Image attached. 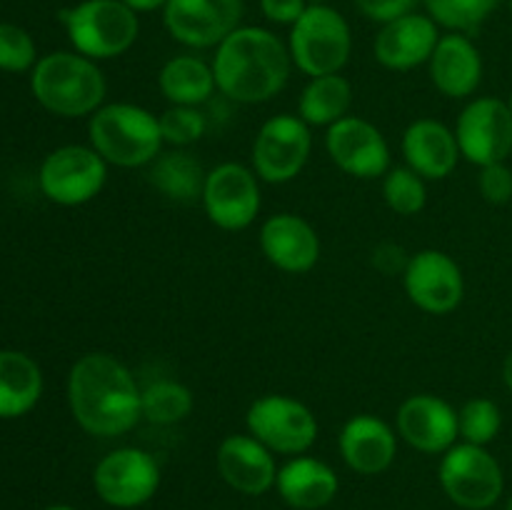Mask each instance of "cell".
<instances>
[{
    "instance_id": "29",
    "label": "cell",
    "mask_w": 512,
    "mask_h": 510,
    "mask_svg": "<svg viewBox=\"0 0 512 510\" xmlns=\"http://www.w3.org/2000/svg\"><path fill=\"white\" fill-rule=\"evenodd\" d=\"M140 405H143V418L150 423L175 425L193 413L195 400L188 385L163 378L143 388Z\"/></svg>"
},
{
    "instance_id": "21",
    "label": "cell",
    "mask_w": 512,
    "mask_h": 510,
    "mask_svg": "<svg viewBox=\"0 0 512 510\" xmlns=\"http://www.w3.org/2000/svg\"><path fill=\"white\" fill-rule=\"evenodd\" d=\"M218 473L243 495H263L275 488L278 465L273 450L253 435H228L218 448Z\"/></svg>"
},
{
    "instance_id": "45",
    "label": "cell",
    "mask_w": 512,
    "mask_h": 510,
    "mask_svg": "<svg viewBox=\"0 0 512 510\" xmlns=\"http://www.w3.org/2000/svg\"><path fill=\"white\" fill-rule=\"evenodd\" d=\"M508 3H510V13H512V0H508Z\"/></svg>"
},
{
    "instance_id": "18",
    "label": "cell",
    "mask_w": 512,
    "mask_h": 510,
    "mask_svg": "<svg viewBox=\"0 0 512 510\" xmlns=\"http://www.w3.org/2000/svg\"><path fill=\"white\" fill-rule=\"evenodd\" d=\"M260 250L283 273H308L320 260V238L313 225L295 213L270 215L260 228Z\"/></svg>"
},
{
    "instance_id": "37",
    "label": "cell",
    "mask_w": 512,
    "mask_h": 510,
    "mask_svg": "<svg viewBox=\"0 0 512 510\" xmlns=\"http://www.w3.org/2000/svg\"><path fill=\"white\" fill-rule=\"evenodd\" d=\"M308 5V0H260V10L275 25H293Z\"/></svg>"
},
{
    "instance_id": "36",
    "label": "cell",
    "mask_w": 512,
    "mask_h": 510,
    "mask_svg": "<svg viewBox=\"0 0 512 510\" xmlns=\"http://www.w3.org/2000/svg\"><path fill=\"white\" fill-rule=\"evenodd\" d=\"M355 5L368 20L385 25L390 20L413 13L418 0H355Z\"/></svg>"
},
{
    "instance_id": "42",
    "label": "cell",
    "mask_w": 512,
    "mask_h": 510,
    "mask_svg": "<svg viewBox=\"0 0 512 510\" xmlns=\"http://www.w3.org/2000/svg\"><path fill=\"white\" fill-rule=\"evenodd\" d=\"M310 5H320V3H328V0H308Z\"/></svg>"
},
{
    "instance_id": "26",
    "label": "cell",
    "mask_w": 512,
    "mask_h": 510,
    "mask_svg": "<svg viewBox=\"0 0 512 510\" xmlns=\"http://www.w3.org/2000/svg\"><path fill=\"white\" fill-rule=\"evenodd\" d=\"M205 170L193 153L178 148L160 153L148 165V183L175 203H193L203 198Z\"/></svg>"
},
{
    "instance_id": "23",
    "label": "cell",
    "mask_w": 512,
    "mask_h": 510,
    "mask_svg": "<svg viewBox=\"0 0 512 510\" xmlns=\"http://www.w3.org/2000/svg\"><path fill=\"white\" fill-rule=\"evenodd\" d=\"M403 155L410 170L425 180H443L458 168L460 148L455 130L433 118L410 123L403 133Z\"/></svg>"
},
{
    "instance_id": "16",
    "label": "cell",
    "mask_w": 512,
    "mask_h": 510,
    "mask_svg": "<svg viewBox=\"0 0 512 510\" xmlns=\"http://www.w3.org/2000/svg\"><path fill=\"white\" fill-rule=\"evenodd\" d=\"M325 150L343 173L360 180L383 178L390 170V145L378 125L345 115L325 133Z\"/></svg>"
},
{
    "instance_id": "12",
    "label": "cell",
    "mask_w": 512,
    "mask_h": 510,
    "mask_svg": "<svg viewBox=\"0 0 512 510\" xmlns=\"http://www.w3.org/2000/svg\"><path fill=\"white\" fill-rule=\"evenodd\" d=\"M200 200L210 223L220 230H245L263 205L258 175L240 163H220L208 170Z\"/></svg>"
},
{
    "instance_id": "30",
    "label": "cell",
    "mask_w": 512,
    "mask_h": 510,
    "mask_svg": "<svg viewBox=\"0 0 512 510\" xmlns=\"http://www.w3.org/2000/svg\"><path fill=\"white\" fill-rule=\"evenodd\" d=\"M428 15L438 25L448 28L450 33H475L495 8L500 0H423Z\"/></svg>"
},
{
    "instance_id": "3",
    "label": "cell",
    "mask_w": 512,
    "mask_h": 510,
    "mask_svg": "<svg viewBox=\"0 0 512 510\" xmlns=\"http://www.w3.org/2000/svg\"><path fill=\"white\" fill-rule=\"evenodd\" d=\"M35 100L63 118L93 115L103 105L108 83L95 60L80 53H50L35 63L30 75Z\"/></svg>"
},
{
    "instance_id": "44",
    "label": "cell",
    "mask_w": 512,
    "mask_h": 510,
    "mask_svg": "<svg viewBox=\"0 0 512 510\" xmlns=\"http://www.w3.org/2000/svg\"><path fill=\"white\" fill-rule=\"evenodd\" d=\"M505 510H512V495H510V500H508V508H505Z\"/></svg>"
},
{
    "instance_id": "2",
    "label": "cell",
    "mask_w": 512,
    "mask_h": 510,
    "mask_svg": "<svg viewBox=\"0 0 512 510\" xmlns=\"http://www.w3.org/2000/svg\"><path fill=\"white\" fill-rule=\"evenodd\" d=\"M213 73L218 90L238 103H268L288 85L293 58L273 30L240 25L215 48Z\"/></svg>"
},
{
    "instance_id": "10",
    "label": "cell",
    "mask_w": 512,
    "mask_h": 510,
    "mask_svg": "<svg viewBox=\"0 0 512 510\" xmlns=\"http://www.w3.org/2000/svg\"><path fill=\"white\" fill-rule=\"evenodd\" d=\"M108 180V163L88 145H63L43 160L38 173L40 190L58 205H85L100 195Z\"/></svg>"
},
{
    "instance_id": "19",
    "label": "cell",
    "mask_w": 512,
    "mask_h": 510,
    "mask_svg": "<svg viewBox=\"0 0 512 510\" xmlns=\"http://www.w3.org/2000/svg\"><path fill=\"white\" fill-rule=\"evenodd\" d=\"M438 23L430 15L408 13L390 23L380 25L375 35L373 53L378 63L388 70H413L428 63L438 45Z\"/></svg>"
},
{
    "instance_id": "41",
    "label": "cell",
    "mask_w": 512,
    "mask_h": 510,
    "mask_svg": "<svg viewBox=\"0 0 512 510\" xmlns=\"http://www.w3.org/2000/svg\"><path fill=\"white\" fill-rule=\"evenodd\" d=\"M45 510H75V508H70V505H50V508Z\"/></svg>"
},
{
    "instance_id": "32",
    "label": "cell",
    "mask_w": 512,
    "mask_h": 510,
    "mask_svg": "<svg viewBox=\"0 0 512 510\" xmlns=\"http://www.w3.org/2000/svg\"><path fill=\"white\" fill-rule=\"evenodd\" d=\"M503 428V413L490 398H473L458 410V430L465 443L488 445Z\"/></svg>"
},
{
    "instance_id": "33",
    "label": "cell",
    "mask_w": 512,
    "mask_h": 510,
    "mask_svg": "<svg viewBox=\"0 0 512 510\" xmlns=\"http://www.w3.org/2000/svg\"><path fill=\"white\" fill-rule=\"evenodd\" d=\"M160 118V130H163V140L175 148H188V145L198 143L208 130V120L193 105H170Z\"/></svg>"
},
{
    "instance_id": "9",
    "label": "cell",
    "mask_w": 512,
    "mask_h": 510,
    "mask_svg": "<svg viewBox=\"0 0 512 510\" xmlns=\"http://www.w3.org/2000/svg\"><path fill=\"white\" fill-rule=\"evenodd\" d=\"M313 150L310 125L300 115L280 113L260 125L253 143V170L270 185H283L303 173Z\"/></svg>"
},
{
    "instance_id": "6",
    "label": "cell",
    "mask_w": 512,
    "mask_h": 510,
    "mask_svg": "<svg viewBox=\"0 0 512 510\" xmlns=\"http://www.w3.org/2000/svg\"><path fill=\"white\" fill-rule=\"evenodd\" d=\"M288 50L293 65L308 78L340 73L353 50L348 20L328 3L308 5L303 15L290 25Z\"/></svg>"
},
{
    "instance_id": "11",
    "label": "cell",
    "mask_w": 512,
    "mask_h": 510,
    "mask_svg": "<svg viewBox=\"0 0 512 510\" xmlns=\"http://www.w3.org/2000/svg\"><path fill=\"white\" fill-rule=\"evenodd\" d=\"M93 488L110 508H140L158 493L160 465L140 448L110 450L95 465Z\"/></svg>"
},
{
    "instance_id": "14",
    "label": "cell",
    "mask_w": 512,
    "mask_h": 510,
    "mask_svg": "<svg viewBox=\"0 0 512 510\" xmlns=\"http://www.w3.org/2000/svg\"><path fill=\"white\" fill-rule=\"evenodd\" d=\"M240 20L243 0H168L163 8L165 30L185 48H218Z\"/></svg>"
},
{
    "instance_id": "25",
    "label": "cell",
    "mask_w": 512,
    "mask_h": 510,
    "mask_svg": "<svg viewBox=\"0 0 512 510\" xmlns=\"http://www.w3.org/2000/svg\"><path fill=\"white\" fill-rule=\"evenodd\" d=\"M43 373L30 355L0 350V418H20L38 405Z\"/></svg>"
},
{
    "instance_id": "17",
    "label": "cell",
    "mask_w": 512,
    "mask_h": 510,
    "mask_svg": "<svg viewBox=\"0 0 512 510\" xmlns=\"http://www.w3.org/2000/svg\"><path fill=\"white\" fill-rule=\"evenodd\" d=\"M398 433L420 453H445L460 438L458 410L433 393L410 395L398 408Z\"/></svg>"
},
{
    "instance_id": "24",
    "label": "cell",
    "mask_w": 512,
    "mask_h": 510,
    "mask_svg": "<svg viewBox=\"0 0 512 510\" xmlns=\"http://www.w3.org/2000/svg\"><path fill=\"white\" fill-rule=\"evenodd\" d=\"M278 495L295 510H320L338 495V473L325 460L310 455H293L278 468L275 478Z\"/></svg>"
},
{
    "instance_id": "7",
    "label": "cell",
    "mask_w": 512,
    "mask_h": 510,
    "mask_svg": "<svg viewBox=\"0 0 512 510\" xmlns=\"http://www.w3.org/2000/svg\"><path fill=\"white\" fill-rule=\"evenodd\" d=\"M438 478L445 495L465 510L493 508L505 490V475L498 458L485 445L465 440L445 450Z\"/></svg>"
},
{
    "instance_id": "8",
    "label": "cell",
    "mask_w": 512,
    "mask_h": 510,
    "mask_svg": "<svg viewBox=\"0 0 512 510\" xmlns=\"http://www.w3.org/2000/svg\"><path fill=\"white\" fill-rule=\"evenodd\" d=\"M245 425L253 438L280 455H303L318 440V418L290 395L270 393L253 400Z\"/></svg>"
},
{
    "instance_id": "15",
    "label": "cell",
    "mask_w": 512,
    "mask_h": 510,
    "mask_svg": "<svg viewBox=\"0 0 512 510\" xmlns=\"http://www.w3.org/2000/svg\"><path fill=\"white\" fill-rule=\"evenodd\" d=\"M403 285L410 303L430 315L453 313L463 303L465 295V278L460 265L448 253L435 248L410 255Z\"/></svg>"
},
{
    "instance_id": "5",
    "label": "cell",
    "mask_w": 512,
    "mask_h": 510,
    "mask_svg": "<svg viewBox=\"0 0 512 510\" xmlns=\"http://www.w3.org/2000/svg\"><path fill=\"white\" fill-rule=\"evenodd\" d=\"M75 53L90 60H110L128 53L140 33L138 13L120 0H83L60 10Z\"/></svg>"
},
{
    "instance_id": "22",
    "label": "cell",
    "mask_w": 512,
    "mask_h": 510,
    "mask_svg": "<svg viewBox=\"0 0 512 510\" xmlns=\"http://www.w3.org/2000/svg\"><path fill=\"white\" fill-rule=\"evenodd\" d=\"M430 80L445 98H468L483 80V55L465 33L440 35L428 60Z\"/></svg>"
},
{
    "instance_id": "28",
    "label": "cell",
    "mask_w": 512,
    "mask_h": 510,
    "mask_svg": "<svg viewBox=\"0 0 512 510\" xmlns=\"http://www.w3.org/2000/svg\"><path fill=\"white\" fill-rule=\"evenodd\" d=\"M353 105V85L345 75L330 73L310 78L298 100V115L308 125L330 128L345 118Z\"/></svg>"
},
{
    "instance_id": "43",
    "label": "cell",
    "mask_w": 512,
    "mask_h": 510,
    "mask_svg": "<svg viewBox=\"0 0 512 510\" xmlns=\"http://www.w3.org/2000/svg\"><path fill=\"white\" fill-rule=\"evenodd\" d=\"M508 108H510V113H512V93H510V98H508Z\"/></svg>"
},
{
    "instance_id": "40",
    "label": "cell",
    "mask_w": 512,
    "mask_h": 510,
    "mask_svg": "<svg viewBox=\"0 0 512 510\" xmlns=\"http://www.w3.org/2000/svg\"><path fill=\"white\" fill-rule=\"evenodd\" d=\"M503 380L508 385V390L512 393V350L505 355V363H503Z\"/></svg>"
},
{
    "instance_id": "31",
    "label": "cell",
    "mask_w": 512,
    "mask_h": 510,
    "mask_svg": "<svg viewBox=\"0 0 512 510\" xmlns=\"http://www.w3.org/2000/svg\"><path fill=\"white\" fill-rule=\"evenodd\" d=\"M383 198L393 213L418 215L428 203L425 178H420L408 165L405 168H390L383 175Z\"/></svg>"
},
{
    "instance_id": "39",
    "label": "cell",
    "mask_w": 512,
    "mask_h": 510,
    "mask_svg": "<svg viewBox=\"0 0 512 510\" xmlns=\"http://www.w3.org/2000/svg\"><path fill=\"white\" fill-rule=\"evenodd\" d=\"M123 5H128L133 13H153V10H163L168 0H120Z\"/></svg>"
},
{
    "instance_id": "27",
    "label": "cell",
    "mask_w": 512,
    "mask_h": 510,
    "mask_svg": "<svg viewBox=\"0 0 512 510\" xmlns=\"http://www.w3.org/2000/svg\"><path fill=\"white\" fill-rule=\"evenodd\" d=\"M158 85L165 98L170 100V105H193V108L205 103L218 88L213 65H208L198 55H175V58H170L160 68Z\"/></svg>"
},
{
    "instance_id": "34",
    "label": "cell",
    "mask_w": 512,
    "mask_h": 510,
    "mask_svg": "<svg viewBox=\"0 0 512 510\" xmlns=\"http://www.w3.org/2000/svg\"><path fill=\"white\" fill-rule=\"evenodd\" d=\"M38 53L28 30L13 23H0V70L5 73H25L35 68Z\"/></svg>"
},
{
    "instance_id": "13",
    "label": "cell",
    "mask_w": 512,
    "mask_h": 510,
    "mask_svg": "<svg viewBox=\"0 0 512 510\" xmlns=\"http://www.w3.org/2000/svg\"><path fill=\"white\" fill-rule=\"evenodd\" d=\"M460 155L473 165L505 163L512 153V113L505 100L475 98L455 125Z\"/></svg>"
},
{
    "instance_id": "20",
    "label": "cell",
    "mask_w": 512,
    "mask_h": 510,
    "mask_svg": "<svg viewBox=\"0 0 512 510\" xmlns=\"http://www.w3.org/2000/svg\"><path fill=\"white\" fill-rule=\"evenodd\" d=\"M338 448L350 470L360 475H380L398 455V435L378 415L360 413L343 425Z\"/></svg>"
},
{
    "instance_id": "38",
    "label": "cell",
    "mask_w": 512,
    "mask_h": 510,
    "mask_svg": "<svg viewBox=\"0 0 512 510\" xmlns=\"http://www.w3.org/2000/svg\"><path fill=\"white\" fill-rule=\"evenodd\" d=\"M408 260H410V255L405 253L403 245L380 243L378 248L373 250V265L383 275L405 273V268H408Z\"/></svg>"
},
{
    "instance_id": "35",
    "label": "cell",
    "mask_w": 512,
    "mask_h": 510,
    "mask_svg": "<svg viewBox=\"0 0 512 510\" xmlns=\"http://www.w3.org/2000/svg\"><path fill=\"white\" fill-rule=\"evenodd\" d=\"M480 195L490 205H505L512 200V170L505 163L483 165L478 175Z\"/></svg>"
},
{
    "instance_id": "1",
    "label": "cell",
    "mask_w": 512,
    "mask_h": 510,
    "mask_svg": "<svg viewBox=\"0 0 512 510\" xmlns=\"http://www.w3.org/2000/svg\"><path fill=\"white\" fill-rule=\"evenodd\" d=\"M143 390L135 375L110 353H85L70 368L68 403L75 423L95 438L130 433L143 418Z\"/></svg>"
},
{
    "instance_id": "4",
    "label": "cell",
    "mask_w": 512,
    "mask_h": 510,
    "mask_svg": "<svg viewBox=\"0 0 512 510\" xmlns=\"http://www.w3.org/2000/svg\"><path fill=\"white\" fill-rule=\"evenodd\" d=\"M90 148L118 168H143L163 153L160 118L135 103L100 105L88 123Z\"/></svg>"
}]
</instances>
